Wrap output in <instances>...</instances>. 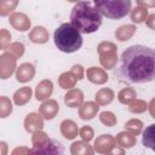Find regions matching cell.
Returning <instances> with one entry per match:
<instances>
[{"label":"cell","mask_w":155,"mask_h":155,"mask_svg":"<svg viewBox=\"0 0 155 155\" xmlns=\"http://www.w3.org/2000/svg\"><path fill=\"white\" fill-rule=\"evenodd\" d=\"M120 75L130 84H145L155 78V52L143 45H133L121 54Z\"/></svg>","instance_id":"cell-1"},{"label":"cell","mask_w":155,"mask_h":155,"mask_svg":"<svg viewBox=\"0 0 155 155\" xmlns=\"http://www.w3.org/2000/svg\"><path fill=\"white\" fill-rule=\"evenodd\" d=\"M70 24L80 34H91L99 29L102 15L90 1H78L70 13Z\"/></svg>","instance_id":"cell-2"},{"label":"cell","mask_w":155,"mask_h":155,"mask_svg":"<svg viewBox=\"0 0 155 155\" xmlns=\"http://www.w3.org/2000/svg\"><path fill=\"white\" fill-rule=\"evenodd\" d=\"M53 40H54V45L57 46V48L65 53L76 52L82 46L81 34L70 23L61 24L54 30Z\"/></svg>","instance_id":"cell-3"},{"label":"cell","mask_w":155,"mask_h":155,"mask_svg":"<svg viewBox=\"0 0 155 155\" xmlns=\"http://www.w3.org/2000/svg\"><path fill=\"white\" fill-rule=\"evenodd\" d=\"M132 2L130 0H96L93 6L102 15L110 19H120L128 15Z\"/></svg>","instance_id":"cell-4"},{"label":"cell","mask_w":155,"mask_h":155,"mask_svg":"<svg viewBox=\"0 0 155 155\" xmlns=\"http://www.w3.org/2000/svg\"><path fill=\"white\" fill-rule=\"evenodd\" d=\"M28 155H64V147L56 139H47L41 144L34 145Z\"/></svg>","instance_id":"cell-5"},{"label":"cell","mask_w":155,"mask_h":155,"mask_svg":"<svg viewBox=\"0 0 155 155\" xmlns=\"http://www.w3.org/2000/svg\"><path fill=\"white\" fill-rule=\"evenodd\" d=\"M15 68V58L10 57V54H4L0 57V78L7 79Z\"/></svg>","instance_id":"cell-6"},{"label":"cell","mask_w":155,"mask_h":155,"mask_svg":"<svg viewBox=\"0 0 155 155\" xmlns=\"http://www.w3.org/2000/svg\"><path fill=\"white\" fill-rule=\"evenodd\" d=\"M10 23L17 29V30H21V31H25L29 29L30 27V21L29 18L24 15V13H13L11 17H10Z\"/></svg>","instance_id":"cell-7"},{"label":"cell","mask_w":155,"mask_h":155,"mask_svg":"<svg viewBox=\"0 0 155 155\" xmlns=\"http://www.w3.org/2000/svg\"><path fill=\"white\" fill-rule=\"evenodd\" d=\"M34 75V67L29 63H24L22 64L18 70H17V80L21 82H25L28 80H30Z\"/></svg>","instance_id":"cell-8"},{"label":"cell","mask_w":155,"mask_h":155,"mask_svg":"<svg viewBox=\"0 0 155 155\" xmlns=\"http://www.w3.org/2000/svg\"><path fill=\"white\" fill-rule=\"evenodd\" d=\"M61 131L63 133V136L68 139H73L76 137L78 134V126L75 125L74 121L71 120H65L62 122L61 125Z\"/></svg>","instance_id":"cell-9"},{"label":"cell","mask_w":155,"mask_h":155,"mask_svg":"<svg viewBox=\"0 0 155 155\" xmlns=\"http://www.w3.org/2000/svg\"><path fill=\"white\" fill-rule=\"evenodd\" d=\"M51 92H52V82L48 80H44L36 87V99L42 101L47 98L51 94Z\"/></svg>","instance_id":"cell-10"},{"label":"cell","mask_w":155,"mask_h":155,"mask_svg":"<svg viewBox=\"0 0 155 155\" xmlns=\"http://www.w3.org/2000/svg\"><path fill=\"white\" fill-rule=\"evenodd\" d=\"M42 127V120L36 114H30L25 119V130L29 132H34Z\"/></svg>","instance_id":"cell-11"},{"label":"cell","mask_w":155,"mask_h":155,"mask_svg":"<svg viewBox=\"0 0 155 155\" xmlns=\"http://www.w3.org/2000/svg\"><path fill=\"white\" fill-rule=\"evenodd\" d=\"M40 111L46 119H52L58 111V104L54 101H48L41 105Z\"/></svg>","instance_id":"cell-12"},{"label":"cell","mask_w":155,"mask_h":155,"mask_svg":"<svg viewBox=\"0 0 155 155\" xmlns=\"http://www.w3.org/2000/svg\"><path fill=\"white\" fill-rule=\"evenodd\" d=\"M115 50L116 47L114 46L113 48H110V51L108 52H103V51H99L101 53V62L104 67L107 68H111L114 65V63L116 62V53H115Z\"/></svg>","instance_id":"cell-13"},{"label":"cell","mask_w":155,"mask_h":155,"mask_svg":"<svg viewBox=\"0 0 155 155\" xmlns=\"http://www.w3.org/2000/svg\"><path fill=\"white\" fill-rule=\"evenodd\" d=\"M96 150L99 153H107V150L113 145V138L109 134H103L102 137H99L96 143Z\"/></svg>","instance_id":"cell-14"},{"label":"cell","mask_w":155,"mask_h":155,"mask_svg":"<svg viewBox=\"0 0 155 155\" xmlns=\"http://www.w3.org/2000/svg\"><path fill=\"white\" fill-rule=\"evenodd\" d=\"M87 76L88 79L92 81V82H97V84H103L104 81L108 80V76L107 74L101 70V69H97V68H91L87 70Z\"/></svg>","instance_id":"cell-15"},{"label":"cell","mask_w":155,"mask_h":155,"mask_svg":"<svg viewBox=\"0 0 155 155\" xmlns=\"http://www.w3.org/2000/svg\"><path fill=\"white\" fill-rule=\"evenodd\" d=\"M81 102H82V93L79 90H73L65 94V103L71 108H75Z\"/></svg>","instance_id":"cell-16"},{"label":"cell","mask_w":155,"mask_h":155,"mask_svg":"<svg viewBox=\"0 0 155 155\" xmlns=\"http://www.w3.org/2000/svg\"><path fill=\"white\" fill-rule=\"evenodd\" d=\"M71 154L73 155H93L91 147L84 142H75L71 145Z\"/></svg>","instance_id":"cell-17"},{"label":"cell","mask_w":155,"mask_h":155,"mask_svg":"<svg viewBox=\"0 0 155 155\" xmlns=\"http://www.w3.org/2000/svg\"><path fill=\"white\" fill-rule=\"evenodd\" d=\"M29 38L34 42H45L48 39V34H47V31H46L45 28H42V27H35L33 29V31L30 33Z\"/></svg>","instance_id":"cell-18"},{"label":"cell","mask_w":155,"mask_h":155,"mask_svg":"<svg viewBox=\"0 0 155 155\" xmlns=\"http://www.w3.org/2000/svg\"><path fill=\"white\" fill-rule=\"evenodd\" d=\"M97 111H98V105L92 102H88V103H85L80 109V116L82 119H91L94 116Z\"/></svg>","instance_id":"cell-19"},{"label":"cell","mask_w":155,"mask_h":155,"mask_svg":"<svg viewBox=\"0 0 155 155\" xmlns=\"http://www.w3.org/2000/svg\"><path fill=\"white\" fill-rule=\"evenodd\" d=\"M30 96H31V90L29 87H23L15 93V102L16 104H19V105L24 104L30 99Z\"/></svg>","instance_id":"cell-20"},{"label":"cell","mask_w":155,"mask_h":155,"mask_svg":"<svg viewBox=\"0 0 155 155\" xmlns=\"http://www.w3.org/2000/svg\"><path fill=\"white\" fill-rule=\"evenodd\" d=\"M134 29H136V28H134L133 25H122V27L119 28V30H117L115 34H116V36L119 38V40L125 41V40H128V38L133 34Z\"/></svg>","instance_id":"cell-21"},{"label":"cell","mask_w":155,"mask_h":155,"mask_svg":"<svg viewBox=\"0 0 155 155\" xmlns=\"http://www.w3.org/2000/svg\"><path fill=\"white\" fill-rule=\"evenodd\" d=\"M18 5V1L16 0H6V1H0V16H6L8 15L15 7Z\"/></svg>","instance_id":"cell-22"},{"label":"cell","mask_w":155,"mask_h":155,"mask_svg":"<svg viewBox=\"0 0 155 155\" xmlns=\"http://www.w3.org/2000/svg\"><path fill=\"white\" fill-rule=\"evenodd\" d=\"M145 17H147V8L145 7H139L138 6L131 13V19L133 22H137V23L143 22L145 19Z\"/></svg>","instance_id":"cell-23"},{"label":"cell","mask_w":155,"mask_h":155,"mask_svg":"<svg viewBox=\"0 0 155 155\" xmlns=\"http://www.w3.org/2000/svg\"><path fill=\"white\" fill-rule=\"evenodd\" d=\"M11 110H12L11 102L5 97H0V117L7 116L11 113Z\"/></svg>","instance_id":"cell-24"},{"label":"cell","mask_w":155,"mask_h":155,"mask_svg":"<svg viewBox=\"0 0 155 155\" xmlns=\"http://www.w3.org/2000/svg\"><path fill=\"white\" fill-rule=\"evenodd\" d=\"M113 97H114V94H113V92H111L110 90H102V91H99V92L97 93V96H96L97 101H98L101 104H107V103L111 102Z\"/></svg>","instance_id":"cell-25"},{"label":"cell","mask_w":155,"mask_h":155,"mask_svg":"<svg viewBox=\"0 0 155 155\" xmlns=\"http://www.w3.org/2000/svg\"><path fill=\"white\" fill-rule=\"evenodd\" d=\"M75 79L76 78H73V75L70 73H64L62 74V76L59 78V84L63 88H69L71 86H74L75 84Z\"/></svg>","instance_id":"cell-26"},{"label":"cell","mask_w":155,"mask_h":155,"mask_svg":"<svg viewBox=\"0 0 155 155\" xmlns=\"http://www.w3.org/2000/svg\"><path fill=\"white\" fill-rule=\"evenodd\" d=\"M117 142H119L121 145L130 148V147H132V144L134 143V138H133L131 134H128V133H120L119 137H117Z\"/></svg>","instance_id":"cell-27"},{"label":"cell","mask_w":155,"mask_h":155,"mask_svg":"<svg viewBox=\"0 0 155 155\" xmlns=\"http://www.w3.org/2000/svg\"><path fill=\"white\" fill-rule=\"evenodd\" d=\"M101 121H102L104 125H107V126H113V125L116 122V119H115V116H114L111 113L104 111V113L101 114Z\"/></svg>","instance_id":"cell-28"},{"label":"cell","mask_w":155,"mask_h":155,"mask_svg":"<svg viewBox=\"0 0 155 155\" xmlns=\"http://www.w3.org/2000/svg\"><path fill=\"white\" fill-rule=\"evenodd\" d=\"M11 39V35L6 30H0V48H5Z\"/></svg>","instance_id":"cell-29"},{"label":"cell","mask_w":155,"mask_h":155,"mask_svg":"<svg viewBox=\"0 0 155 155\" xmlns=\"http://www.w3.org/2000/svg\"><path fill=\"white\" fill-rule=\"evenodd\" d=\"M81 136H82V138L84 139H86V140H90V139H92V136H93V131L88 127V126H85V127H82V130H81Z\"/></svg>","instance_id":"cell-30"},{"label":"cell","mask_w":155,"mask_h":155,"mask_svg":"<svg viewBox=\"0 0 155 155\" xmlns=\"http://www.w3.org/2000/svg\"><path fill=\"white\" fill-rule=\"evenodd\" d=\"M48 138H47V136L45 134V133H36L35 136H34V138H33V143H34V145H38V144H41V143H44L45 140H47Z\"/></svg>","instance_id":"cell-31"},{"label":"cell","mask_w":155,"mask_h":155,"mask_svg":"<svg viewBox=\"0 0 155 155\" xmlns=\"http://www.w3.org/2000/svg\"><path fill=\"white\" fill-rule=\"evenodd\" d=\"M130 93H132V90H124V91H121L120 92V94H119V99L122 102V103H126V102H128L130 99H131V97H130Z\"/></svg>","instance_id":"cell-32"},{"label":"cell","mask_w":155,"mask_h":155,"mask_svg":"<svg viewBox=\"0 0 155 155\" xmlns=\"http://www.w3.org/2000/svg\"><path fill=\"white\" fill-rule=\"evenodd\" d=\"M11 48V52H16V56H21L23 53V46L21 44H13Z\"/></svg>","instance_id":"cell-33"},{"label":"cell","mask_w":155,"mask_h":155,"mask_svg":"<svg viewBox=\"0 0 155 155\" xmlns=\"http://www.w3.org/2000/svg\"><path fill=\"white\" fill-rule=\"evenodd\" d=\"M28 149L27 148H17L13 150L12 155H28Z\"/></svg>","instance_id":"cell-34"},{"label":"cell","mask_w":155,"mask_h":155,"mask_svg":"<svg viewBox=\"0 0 155 155\" xmlns=\"http://www.w3.org/2000/svg\"><path fill=\"white\" fill-rule=\"evenodd\" d=\"M73 70L74 71H78L76 73V79H81V76H82V69H81V67L80 65H75Z\"/></svg>","instance_id":"cell-35"},{"label":"cell","mask_w":155,"mask_h":155,"mask_svg":"<svg viewBox=\"0 0 155 155\" xmlns=\"http://www.w3.org/2000/svg\"><path fill=\"white\" fill-rule=\"evenodd\" d=\"M7 151V145L4 142H0V155H6Z\"/></svg>","instance_id":"cell-36"},{"label":"cell","mask_w":155,"mask_h":155,"mask_svg":"<svg viewBox=\"0 0 155 155\" xmlns=\"http://www.w3.org/2000/svg\"><path fill=\"white\" fill-rule=\"evenodd\" d=\"M109 155H122V151L121 150H116V151H114L113 154H109Z\"/></svg>","instance_id":"cell-37"}]
</instances>
